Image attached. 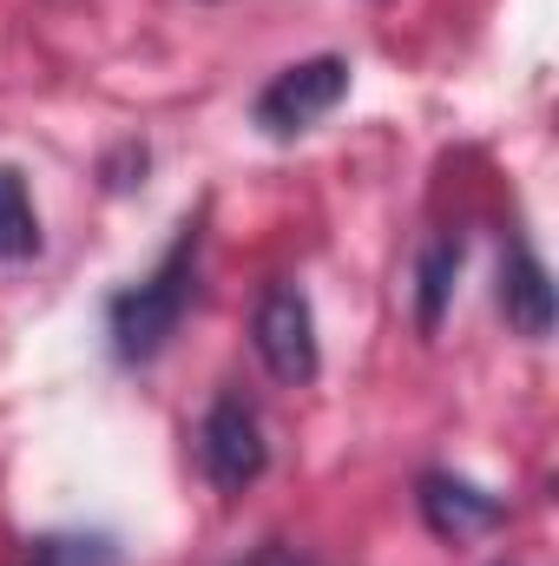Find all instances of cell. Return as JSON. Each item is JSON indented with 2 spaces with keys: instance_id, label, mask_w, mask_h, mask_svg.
I'll list each match as a JSON object with an SVG mask.
<instances>
[{
  "instance_id": "5",
  "label": "cell",
  "mask_w": 559,
  "mask_h": 566,
  "mask_svg": "<svg viewBox=\"0 0 559 566\" xmlns=\"http://www.w3.org/2000/svg\"><path fill=\"white\" fill-rule=\"evenodd\" d=\"M415 507H421V521H428V534L447 541V547H467V541L507 527V501L487 494V488H474V481L454 474V468H428V474H421Z\"/></svg>"
},
{
  "instance_id": "8",
  "label": "cell",
  "mask_w": 559,
  "mask_h": 566,
  "mask_svg": "<svg viewBox=\"0 0 559 566\" xmlns=\"http://www.w3.org/2000/svg\"><path fill=\"white\" fill-rule=\"evenodd\" d=\"M27 258H40V211L27 198V178L0 165V264H27Z\"/></svg>"
},
{
  "instance_id": "7",
  "label": "cell",
  "mask_w": 559,
  "mask_h": 566,
  "mask_svg": "<svg viewBox=\"0 0 559 566\" xmlns=\"http://www.w3.org/2000/svg\"><path fill=\"white\" fill-rule=\"evenodd\" d=\"M461 258H467V238H461V231H441V238L421 251V264H415V329L421 336L441 329V316H447V303H454Z\"/></svg>"
},
{
  "instance_id": "9",
  "label": "cell",
  "mask_w": 559,
  "mask_h": 566,
  "mask_svg": "<svg viewBox=\"0 0 559 566\" xmlns=\"http://www.w3.org/2000/svg\"><path fill=\"white\" fill-rule=\"evenodd\" d=\"M27 566H119L113 534H40L27 547Z\"/></svg>"
},
{
  "instance_id": "2",
  "label": "cell",
  "mask_w": 559,
  "mask_h": 566,
  "mask_svg": "<svg viewBox=\"0 0 559 566\" xmlns=\"http://www.w3.org/2000/svg\"><path fill=\"white\" fill-rule=\"evenodd\" d=\"M342 99H349V60L342 53H316V60L283 66L277 80L251 99V126L264 139L289 145V139H303V133H316Z\"/></svg>"
},
{
  "instance_id": "3",
  "label": "cell",
  "mask_w": 559,
  "mask_h": 566,
  "mask_svg": "<svg viewBox=\"0 0 559 566\" xmlns=\"http://www.w3.org/2000/svg\"><path fill=\"white\" fill-rule=\"evenodd\" d=\"M198 468L218 494H244L264 481L271 468V441H264V422L244 396H218L198 422Z\"/></svg>"
},
{
  "instance_id": "10",
  "label": "cell",
  "mask_w": 559,
  "mask_h": 566,
  "mask_svg": "<svg viewBox=\"0 0 559 566\" xmlns=\"http://www.w3.org/2000/svg\"><path fill=\"white\" fill-rule=\"evenodd\" d=\"M231 566H316V560L296 554V547H283V541H264L257 554H244V560H231Z\"/></svg>"
},
{
  "instance_id": "6",
  "label": "cell",
  "mask_w": 559,
  "mask_h": 566,
  "mask_svg": "<svg viewBox=\"0 0 559 566\" xmlns=\"http://www.w3.org/2000/svg\"><path fill=\"white\" fill-rule=\"evenodd\" d=\"M500 316H507V329H520L527 343H540V336H553V283H547V264L534 258V244H507V258H500Z\"/></svg>"
},
{
  "instance_id": "1",
  "label": "cell",
  "mask_w": 559,
  "mask_h": 566,
  "mask_svg": "<svg viewBox=\"0 0 559 566\" xmlns=\"http://www.w3.org/2000/svg\"><path fill=\"white\" fill-rule=\"evenodd\" d=\"M198 251H204V218H184L178 238L165 244V258L106 303V336H113V356L126 369L165 356V343L178 336V323L198 296Z\"/></svg>"
},
{
  "instance_id": "4",
  "label": "cell",
  "mask_w": 559,
  "mask_h": 566,
  "mask_svg": "<svg viewBox=\"0 0 559 566\" xmlns=\"http://www.w3.org/2000/svg\"><path fill=\"white\" fill-rule=\"evenodd\" d=\"M251 343H257V363L277 376L283 389H303L316 382L323 369V349H316V310L296 283H271L257 296V316H251Z\"/></svg>"
}]
</instances>
